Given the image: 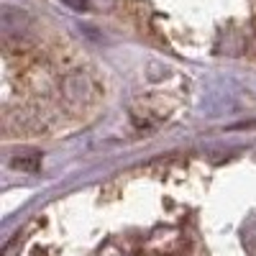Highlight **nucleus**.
I'll use <instances>...</instances> for the list:
<instances>
[{
	"mask_svg": "<svg viewBox=\"0 0 256 256\" xmlns=\"http://www.w3.org/2000/svg\"><path fill=\"white\" fill-rule=\"evenodd\" d=\"M13 166H16V169H24V172H36L38 156H31V159H13Z\"/></svg>",
	"mask_w": 256,
	"mask_h": 256,
	"instance_id": "obj_1",
	"label": "nucleus"
},
{
	"mask_svg": "<svg viewBox=\"0 0 256 256\" xmlns=\"http://www.w3.org/2000/svg\"><path fill=\"white\" fill-rule=\"evenodd\" d=\"M70 6L77 10H88V0H70Z\"/></svg>",
	"mask_w": 256,
	"mask_h": 256,
	"instance_id": "obj_2",
	"label": "nucleus"
}]
</instances>
